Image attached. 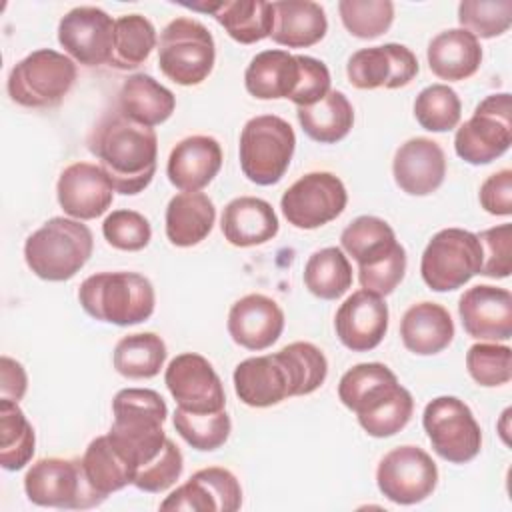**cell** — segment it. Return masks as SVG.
Segmentation results:
<instances>
[{"instance_id": "cell-1", "label": "cell", "mask_w": 512, "mask_h": 512, "mask_svg": "<svg viewBox=\"0 0 512 512\" xmlns=\"http://www.w3.org/2000/svg\"><path fill=\"white\" fill-rule=\"evenodd\" d=\"M328 360L310 342H292L274 354L252 356L234 368V392L252 408H268L290 396H306L324 384Z\"/></svg>"}, {"instance_id": "cell-2", "label": "cell", "mask_w": 512, "mask_h": 512, "mask_svg": "<svg viewBox=\"0 0 512 512\" xmlns=\"http://www.w3.org/2000/svg\"><path fill=\"white\" fill-rule=\"evenodd\" d=\"M88 150L116 192L134 196L154 178L158 136L154 128L126 118L118 108L102 114L88 136Z\"/></svg>"}, {"instance_id": "cell-3", "label": "cell", "mask_w": 512, "mask_h": 512, "mask_svg": "<svg viewBox=\"0 0 512 512\" xmlns=\"http://www.w3.org/2000/svg\"><path fill=\"white\" fill-rule=\"evenodd\" d=\"M340 402L352 410L368 436L388 438L412 418V394L396 374L380 362H364L346 370L338 382Z\"/></svg>"}, {"instance_id": "cell-4", "label": "cell", "mask_w": 512, "mask_h": 512, "mask_svg": "<svg viewBox=\"0 0 512 512\" xmlns=\"http://www.w3.org/2000/svg\"><path fill=\"white\" fill-rule=\"evenodd\" d=\"M112 414L114 422L108 438L138 472L164 448L168 436L162 424L168 416V406L156 390L124 388L112 400Z\"/></svg>"}, {"instance_id": "cell-5", "label": "cell", "mask_w": 512, "mask_h": 512, "mask_svg": "<svg viewBox=\"0 0 512 512\" xmlns=\"http://www.w3.org/2000/svg\"><path fill=\"white\" fill-rule=\"evenodd\" d=\"M340 244L358 264L360 286L378 296H388L406 272V250L396 240L392 226L378 216H358L340 234Z\"/></svg>"}, {"instance_id": "cell-6", "label": "cell", "mask_w": 512, "mask_h": 512, "mask_svg": "<svg viewBox=\"0 0 512 512\" xmlns=\"http://www.w3.org/2000/svg\"><path fill=\"white\" fill-rule=\"evenodd\" d=\"M94 238L86 224L54 216L24 242L26 266L42 280L64 282L74 278L90 260Z\"/></svg>"}, {"instance_id": "cell-7", "label": "cell", "mask_w": 512, "mask_h": 512, "mask_svg": "<svg viewBox=\"0 0 512 512\" xmlns=\"http://www.w3.org/2000/svg\"><path fill=\"white\" fill-rule=\"evenodd\" d=\"M78 302L88 316L116 326L146 322L156 304L152 282L138 272H98L78 288Z\"/></svg>"}, {"instance_id": "cell-8", "label": "cell", "mask_w": 512, "mask_h": 512, "mask_svg": "<svg viewBox=\"0 0 512 512\" xmlns=\"http://www.w3.org/2000/svg\"><path fill=\"white\" fill-rule=\"evenodd\" d=\"M294 148L296 134L284 118L276 114L254 116L240 132V168L250 182L272 186L286 174Z\"/></svg>"}, {"instance_id": "cell-9", "label": "cell", "mask_w": 512, "mask_h": 512, "mask_svg": "<svg viewBox=\"0 0 512 512\" xmlns=\"http://www.w3.org/2000/svg\"><path fill=\"white\" fill-rule=\"evenodd\" d=\"M76 64L52 48H40L16 62L8 74L6 90L12 102L24 108H54L72 90Z\"/></svg>"}, {"instance_id": "cell-10", "label": "cell", "mask_w": 512, "mask_h": 512, "mask_svg": "<svg viewBox=\"0 0 512 512\" xmlns=\"http://www.w3.org/2000/svg\"><path fill=\"white\" fill-rule=\"evenodd\" d=\"M216 62V44L210 30L194 18H174L160 32L158 68L180 86L204 82Z\"/></svg>"}, {"instance_id": "cell-11", "label": "cell", "mask_w": 512, "mask_h": 512, "mask_svg": "<svg viewBox=\"0 0 512 512\" xmlns=\"http://www.w3.org/2000/svg\"><path fill=\"white\" fill-rule=\"evenodd\" d=\"M24 492L36 506L86 510L100 506L106 496L88 482L82 458H40L24 476Z\"/></svg>"}, {"instance_id": "cell-12", "label": "cell", "mask_w": 512, "mask_h": 512, "mask_svg": "<svg viewBox=\"0 0 512 512\" xmlns=\"http://www.w3.org/2000/svg\"><path fill=\"white\" fill-rule=\"evenodd\" d=\"M482 246L474 232L444 228L426 244L420 260V274L434 292H450L480 274Z\"/></svg>"}, {"instance_id": "cell-13", "label": "cell", "mask_w": 512, "mask_h": 512, "mask_svg": "<svg viewBox=\"0 0 512 512\" xmlns=\"http://www.w3.org/2000/svg\"><path fill=\"white\" fill-rule=\"evenodd\" d=\"M512 144V100L508 92L486 96L474 114L456 130L454 150L472 164H490Z\"/></svg>"}, {"instance_id": "cell-14", "label": "cell", "mask_w": 512, "mask_h": 512, "mask_svg": "<svg viewBox=\"0 0 512 512\" xmlns=\"http://www.w3.org/2000/svg\"><path fill=\"white\" fill-rule=\"evenodd\" d=\"M424 432L432 450L446 462L466 464L482 448V430L468 404L456 396L430 400L422 414Z\"/></svg>"}, {"instance_id": "cell-15", "label": "cell", "mask_w": 512, "mask_h": 512, "mask_svg": "<svg viewBox=\"0 0 512 512\" xmlns=\"http://www.w3.org/2000/svg\"><path fill=\"white\" fill-rule=\"evenodd\" d=\"M346 202V186L336 174L308 172L282 194L280 208L294 228L314 230L338 218Z\"/></svg>"}, {"instance_id": "cell-16", "label": "cell", "mask_w": 512, "mask_h": 512, "mask_svg": "<svg viewBox=\"0 0 512 512\" xmlns=\"http://www.w3.org/2000/svg\"><path fill=\"white\" fill-rule=\"evenodd\" d=\"M376 484L382 496L394 504H418L434 492L438 468L426 450L404 444L382 456L376 468Z\"/></svg>"}, {"instance_id": "cell-17", "label": "cell", "mask_w": 512, "mask_h": 512, "mask_svg": "<svg viewBox=\"0 0 512 512\" xmlns=\"http://www.w3.org/2000/svg\"><path fill=\"white\" fill-rule=\"evenodd\" d=\"M164 384L182 410L208 414L226 406L222 380L202 354L182 352L172 358L164 372Z\"/></svg>"}, {"instance_id": "cell-18", "label": "cell", "mask_w": 512, "mask_h": 512, "mask_svg": "<svg viewBox=\"0 0 512 512\" xmlns=\"http://www.w3.org/2000/svg\"><path fill=\"white\" fill-rule=\"evenodd\" d=\"M112 16L98 6H76L58 24V42L78 64L94 68L110 64L114 48Z\"/></svg>"}, {"instance_id": "cell-19", "label": "cell", "mask_w": 512, "mask_h": 512, "mask_svg": "<svg viewBox=\"0 0 512 512\" xmlns=\"http://www.w3.org/2000/svg\"><path fill=\"white\" fill-rule=\"evenodd\" d=\"M418 60L404 44H382L356 50L346 64V76L358 90H396L410 84L418 74Z\"/></svg>"}, {"instance_id": "cell-20", "label": "cell", "mask_w": 512, "mask_h": 512, "mask_svg": "<svg viewBox=\"0 0 512 512\" xmlns=\"http://www.w3.org/2000/svg\"><path fill=\"white\" fill-rule=\"evenodd\" d=\"M240 506L242 486L238 478L222 466H208L194 472L188 482L160 502V510L196 512H236Z\"/></svg>"}, {"instance_id": "cell-21", "label": "cell", "mask_w": 512, "mask_h": 512, "mask_svg": "<svg viewBox=\"0 0 512 512\" xmlns=\"http://www.w3.org/2000/svg\"><path fill=\"white\" fill-rule=\"evenodd\" d=\"M114 186L100 164L74 162L66 166L56 184L58 204L74 220L102 216L114 200Z\"/></svg>"}, {"instance_id": "cell-22", "label": "cell", "mask_w": 512, "mask_h": 512, "mask_svg": "<svg viewBox=\"0 0 512 512\" xmlns=\"http://www.w3.org/2000/svg\"><path fill=\"white\" fill-rule=\"evenodd\" d=\"M388 316L384 296L364 288L356 290L336 310V336L352 352L374 350L388 332Z\"/></svg>"}, {"instance_id": "cell-23", "label": "cell", "mask_w": 512, "mask_h": 512, "mask_svg": "<svg viewBox=\"0 0 512 512\" xmlns=\"http://www.w3.org/2000/svg\"><path fill=\"white\" fill-rule=\"evenodd\" d=\"M458 314L468 336L476 340L512 338V294L492 284H476L458 300Z\"/></svg>"}, {"instance_id": "cell-24", "label": "cell", "mask_w": 512, "mask_h": 512, "mask_svg": "<svg viewBox=\"0 0 512 512\" xmlns=\"http://www.w3.org/2000/svg\"><path fill=\"white\" fill-rule=\"evenodd\" d=\"M396 186L410 196L436 192L446 176V156L442 146L426 136H416L400 144L392 160Z\"/></svg>"}, {"instance_id": "cell-25", "label": "cell", "mask_w": 512, "mask_h": 512, "mask_svg": "<svg viewBox=\"0 0 512 512\" xmlns=\"http://www.w3.org/2000/svg\"><path fill=\"white\" fill-rule=\"evenodd\" d=\"M228 334L246 350L270 348L284 330V312L276 300L264 294H246L228 312Z\"/></svg>"}, {"instance_id": "cell-26", "label": "cell", "mask_w": 512, "mask_h": 512, "mask_svg": "<svg viewBox=\"0 0 512 512\" xmlns=\"http://www.w3.org/2000/svg\"><path fill=\"white\" fill-rule=\"evenodd\" d=\"M222 168V148L216 138L194 134L180 140L166 164V174L172 186L182 192H200Z\"/></svg>"}, {"instance_id": "cell-27", "label": "cell", "mask_w": 512, "mask_h": 512, "mask_svg": "<svg viewBox=\"0 0 512 512\" xmlns=\"http://www.w3.org/2000/svg\"><path fill=\"white\" fill-rule=\"evenodd\" d=\"M220 228L232 246L250 248L272 240L280 224L270 202L256 196H238L224 206Z\"/></svg>"}, {"instance_id": "cell-28", "label": "cell", "mask_w": 512, "mask_h": 512, "mask_svg": "<svg viewBox=\"0 0 512 512\" xmlns=\"http://www.w3.org/2000/svg\"><path fill=\"white\" fill-rule=\"evenodd\" d=\"M426 58L434 76L448 82H460L474 76L480 68L482 46L468 30L448 28L430 40Z\"/></svg>"}, {"instance_id": "cell-29", "label": "cell", "mask_w": 512, "mask_h": 512, "mask_svg": "<svg viewBox=\"0 0 512 512\" xmlns=\"http://www.w3.org/2000/svg\"><path fill=\"white\" fill-rule=\"evenodd\" d=\"M192 10L208 12L240 44H256L272 34L274 8L264 0H224L208 4H186Z\"/></svg>"}, {"instance_id": "cell-30", "label": "cell", "mask_w": 512, "mask_h": 512, "mask_svg": "<svg viewBox=\"0 0 512 512\" xmlns=\"http://www.w3.org/2000/svg\"><path fill=\"white\" fill-rule=\"evenodd\" d=\"M400 338L406 350L418 356H432L450 346L454 322L450 312L436 302L412 304L400 320Z\"/></svg>"}, {"instance_id": "cell-31", "label": "cell", "mask_w": 512, "mask_h": 512, "mask_svg": "<svg viewBox=\"0 0 512 512\" xmlns=\"http://www.w3.org/2000/svg\"><path fill=\"white\" fill-rule=\"evenodd\" d=\"M298 80V54H290L286 50L258 52L244 72V86L248 94H252L258 100H290L298 86Z\"/></svg>"}, {"instance_id": "cell-32", "label": "cell", "mask_w": 512, "mask_h": 512, "mask_svg": "<svg viewBox=\"0 0 512 512\" xmlns=\"http://www.w3.org/2000/svg\"><path fill=\"white\" fill-rule=\"evenodd\" d=\"M274 28L270 38L286 48H308L318 44L328 30L324 8L312 0L272 2Z\"/></svg>"}, {"instance_id": "cell-33", "label": "cell", "mask_w": 512, "mask_h": 512, "mask_svg": "<svg viewBox=\"0 0 512 512\" xmlns=\"http://www.w3.org/2000/svg\"><path fill=\"white\" fill-rule=\"evenodd\" d=\"M216 208L204 192H180L166 206V236L178 248L200 244L214 228Z\"/></svg>"}, {"instance_id": "cell-34", "label": "cell", "mask_w": 512, "mask_h": 512, "mask_svg": "<svg viewBox=\"0 0 512 512\" xmlns=\"http://www.w3.org/2000/svg\"><path fill=\"white\" fill-rule=\"evenodd\" d=\"M116 108L126 118L154 128L172 116L176 108V98L150 74L138 72L122 82Z\"/></svg>"}, {"instance_id": "cell-35", "label": "cell", "mask_w": 512, "mask_h": 512, "mask_svg": "<svg viewBox=\"0 0 512 512\" xmlns=\"http://www.w3.org/2000/svg\"><path fill=\"white\" fill-rule=\"evenodd\" d=\"M304 134L320 144H336L354 124V108L344 92L330 90L320 102L296 110Z\"/></svg>"}, {"instance_id": "cell-36", "label": "cell", "mask_w": 512, "mask_h": 512, "mask_svg": "<svg viewBox=\"0 0 512 512\" xmlns=\"http://www.w3.org/2000/svg\"><path fill=\"white\" fill-rule=\"evenodd\" d=\"M82 466L88 482L96 492L108 496L112 492L122 490L132 484L134 468L130 462L118 452L108 434L96 436L84 450Z\"/></svg>"}, {"instance_id": "cell-37", "label": "cell", "mask_w": 512, "mask_h": 512, "mask_svg": "<svg viewBox=\"0 0 512 512\" xmlns=\"http://www.w3.org/2000/svg\"><path fill=\"white\" fill-rule=\"evenodd\" d=\"M166 360V344L154 332H136L118 340L112 362L120 376L130 380L154 378Z\"/></svg>"}, {"instance_id": "cell-38", "label": "cell", "mask_w": 512, "mask_h": 512, "mask_svg": "<svg viewBox=\"0 0 512 512\" xmlns=\"http://www.w3.org/2000/svg\"><path fill=\"white\" fill-rule=\"evenodd\" d=\"M304 284L316 298L336 300L352 286V264L342 248L316 250L304 266Z\"/></svg>"}, {"instance_id": "cell-39", "label": "cell", "mask_w": 512, "mask_h": 512, "mask_svg": "<svg viewBox=\"0 0 512 512\" xmlns=\"http://www.w3.org/2000/svg\"><path fill=\"white\" fill-rule=\"evenodd\" d=\"M36 436L18 402L0 400V464L4 470H22L34 456Z\"/></svg>"}, {"instance_id": "cell-40", "label": "cell", "mask_w": 512, "mask_h": 512, "mask_svg": "<svg viewBox=\"0 0 512 512\" xmlns=\"http://www.w3.org/2000/svg\"><path fill=\"white\" fill-rule=\"evenodd\" d=\"M156 48V28L142 14H124L114 24V48L110 66L132 70L144 64Z\"/></svg>"}, {"instance_id": "cell-41", "label": "cell", "mask_w": 512, "mask_h": 512, "mask_svg": "<svg viewBox=\"0 0 512 512\" xmlns=\"http://www.w3.org/2000/svg\"><path fill=\"white\" fill-rule=\"evenodd\" d=\"M172 424L174 430L186 440V444L200 452H212L224 446L232 430V422L226 410L196 414L176 408Z\"/></svg>"}, {"instance_id": "cell-42", "label": "cell", "mask_w": 512, "mask_h": 512, "mask_svg": "<svg viewBox=\"0 0 512 512\" xmlns=\"http://www.w3.org/2000/svg\"><path fill=\"white\" fill-rule=\"evenodd\" d=\"M462 102L448 84H430L414 100V118L428 132H448L458 126Z\"/></svg>"}, {"instance_id": "cell-43", "label": "cell", "mask_w": 512, "mask_h": 512, "mask_svg": "<svg viewBox=\"0 0 512 512\" xmlns=\"http://www.w3.org/2000/svg\"><path fill=\"white\" fill-rule=\"evenodd\" d=\"M338 12L344 28L362 40L382 36L394 22L390 0H340Z\"/></svg>"}, {"instance_id": "cell-44", "label": "cell", "mask_w": 512, "mask_h": 512, "mask_svg": "<svg viewBox=\"0 0 512 512\" xmlns=\"http://www.w3.org/2000/svg\"><path fill=\"white\" fill-rule=\"evenodd\" d=\"M458 22L476 38L502 36L512 24V0H462Z\"/></svg>"}, {"instance_id": "cell-45", "label": "cell", "mask_w": 512, "mask_h": 512, "mask_svg": "<svg viewBox=\"0 0 512 512\" xmlns=\"http://www.w3.org/2000/svg\"><path fill=\"white\" fill-rule=\"evenodd\" d=\"M466 368L476 384L502 386L512 378V350L506 344L478 342L466 352Z\"/></svg>"}, {"instance_id": "cell-46", "label": "cell", "mask_w": 512, "mask_h": 512, "mask_svg": "<svg viewBox=\"0 0 512 512\" xmlns=\"http://www.w3.org/2000/svg\"><path fill=\"white\" fill-rule=\"evenodd\" d=\"M102 234L112 248L124 252H138L150 244L152 226L144 214L120 208L112 210L104 218Z\"/></svg>"}, {"instance_id": "cell-47", "label": "cell", "mask_w": 512, "mask_h": 512, "mask_svg": "<svg viewBox=\"0 0 512 512\" xmlns=\"http://www.w3.org/2000/svg\"><path fill=\"white\" fill-rule=\"evenodd\" d=\"M182 470H184L182 452L170 438H166L160 454L136 472L132 486H136L142 492L160 494L168 490L172 484H176Z\"/></svg>"}, {"instance_id": "cell-48", "label": "cell", "mask_w": 512, "mask_h": 512, "mask_svg": "<svg viewBox=\"0 0 512 512\" xmlns=\"http://www.w3.org/2000/svg\"><path fill=\"white\" fill-rule=\"evenodd\" d=\"M482 246L480 274L490 278H508L512 272V226L498 224L476 234Z\"/></svg>"}, {"instance_id": "cell-49", "label": "cell", "mask_w": 512, "mask_h": 512, "mask_svg": "<svg viewBox=\"0 0 512 512\" xmlns=\"http://www.w3.org/2000/svg\"><path fill=\"white\" fill-rule=\"evenodd\" d=\"M300 60V80L290 96V100L302 108V106H312L320 102L328 92H330V70L328 66L312 56L298 54Z\"/></svg>"}, {"instance_id": "cell-50", "label": "cell", "mask_w": 512, "mask_h": 512, "mask_svg": "<svg viewBox=\"0 0 512 512\" xmlns=\"http://www.w3.org/2000/svg\"><path fill=\"white\" fill-rule=\"evenodd\" d=\"M480 206L492 216L512 214V170L504 168L490 174L480 186Z\"/></svg>"}, {"instance_id": "cell-51", "label": "cell", "mask_w": 512, "mask_h": 512, "mask_svg": "<svg viewBox=\"0 0 512 512\" xmlns=\"http://www.w3.org/2000/svg\"><path fill=\"white\" fill-rule=\"evenodd\" d=\"M0 374H2V380H0L2 382L0 384L2 398L20 402L28 388V376H26L24 366L10 356H2L0 358Z\"/></svg>"}]
</instances>
